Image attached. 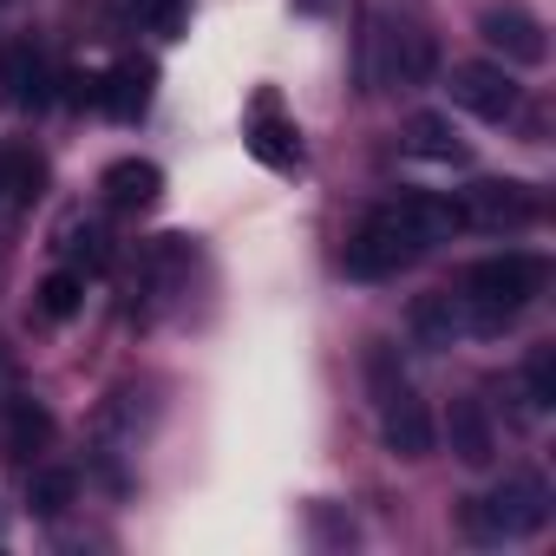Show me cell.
I'll return each instance as SVG.
<instances>
[{"label":"cell","mask_w":556,"mask_h":556,"mask_svg":"<svg viewBox=\"0 0 556 556\" xmlns=\"http://www.w3.org/2000/svg\"><path fill=\"white\" fill-rule=\"evenodd\" d=\"M458 229H465V210L452 197H432V190L393 197V203L367 210L361 229L348 236V275H361V282H387V275L413 268L426 249L452 242Z\"/></svg>","instance_id":"1"},{"label":"cell","mask_w":556,"mask_h":556,"mask_svg":"<svg viewBox=\"0 0 556 556\" xmlns=\"http://www.w3.org/2000/svg\"><path fill=\"white\" fill-rule=\"evenodd\" d=\"M543 282H549L543 255L504 249V255H484V262H471V275H465V295H458V302L471 308V328L497 334L510 315H523V308L543 295Z\"/></svg>","instance_id":"2"},{"label":"cell","mask_w":556,"mask_h":556,"mask_svg":"<svg viewBox=\"0 0 556 556\" xmlns=\"http://www.w3.org/2000/svg\"><path fill=\"white\" fill-rule=\"evenodd\" d=\"M367 380H374V413H380L387 452H393V458H426V452H432V413H426V400L413 393V380H406V367H400V354H393L387 341L367 348Z\"/></svg>","instance_id":"3"},{"label":"cell","mask_w":556,"mask_h":556,"mask_svg":"<svg viewBox=\"0 0 556 556\" xmlns=\"http://www.w3.org/2000/svg\"><path fill=\"white\" fill-rule=\"evenodd\" d=\"M543 523H549V484L536 471H517L497 491L465 504V530L478 543H517V536H536Z\"/></svg>","instance_id":"4"},{"label":"cell","mask_w":556,"mask_h":556,"mask_svg":"<svg viewBox=\"0 0 556 556\" xmlns=\"http://www.w3.org/2000/svg\"><path fill=\"white\" fill-rule=\"evenodd\" d=\"M439 73V47H432V34L426 27H393V21H380L374 27V79L380 86H393V92H413V86H426Z\"/></svg>","instance_id":"5"},{"label":"cell","mask_w":556,"mask_h":556,"mask_svg":"<svg viewBox=\"0 0 556 556\" xmlns=\"http://www.w3.org/2000/svg\"><path fill=\"white\" fill-rule=\"evenodd\" d=\"M452 99H458L471 118H484V125H504V118H517V105H523V86L510 79V66L471 60V66H452Z\"/></svg>","instance_id":"6"},{"label":"cell","mask_w":556,"mask_h":556,"mask_svg":"<svg viewBox=\"0 0 556 556\" xmlns=\"http://www.w3.org/2000/svg\"><path fill=\"white\" fill-rule=\"evenodd\" d=\"M184 282H190V242H184V236H157V242L138 255L131 308H138V315H151V308H164V302H170Z\"/></svg>","instance_id":"7"},{"label":"cell","mask_w":556,"mask_h":556,"mask_svg":"<svg viewBox=\"0 0 556 556\" xmlns=\"http://www.w3.org/2000/svg\"><path fill=\"white\" fill-rule=\"evenodd\" d=\"M465 229H523V223H536V190L530 184H497V177H484V184H471L465 190Z\"/></svg>","instance_id":"8"},{"label":"cell","mask_w":556,"mask_h":556,"mask_svg":"<svg viewBox=\"0 0 556 556\" xmlns=\"http://www.w3.org/2000/svg\"><path fill=\"white\" fill-rule=\"evenodd\" d=\"M478 34H484V47L504 53L510 66H543V60H549L543 21L523 14V8H484V14H478Z\"/></svg>","instance_id":"9"},{"label":"cell","mask_w":556,"mask_h":556,"mask_svg":"<svg viewBox=\"0 0 556 556\" xmlns=\"http://www.w3.org/2000/svg\"><path fill=\"white\" fill-rule=\"evenodd\" d=\"M144 426H151V406H144V393H112L105 400V413H99V432H92V445H99V458L105 465H118V458H131L138 445H144Z\"/></svg>","instance_id":"10"},{"label":"cell","mask_w":556,"mask_h":556,"mask_svg":"<svg viewBox=\"0 0 556 556\" xmlns=\"http://www.w3.org/2000/svg\"><path fill=\"white\" fill-rule=\"evenodd\" d=\"M151 86H157V66L151 60H118L105 79H99V105H105V118H118V125H138L144 112H151Z\"/></svg>","instance_id":"11"},{"label":"cell","mask_w":556,"mask_h":556,"mask_svg":"<svg viewBox=\"0 0 556 556\" xmlns=\"http://www.w3.org/2000/svg\"><path fill=\"white\" fill-rule=\"evenodd\" d=\"M99 190H105V203H112L118 216H138V210H151V203L164 197V170L144 164V157H118V164L99 177Z\"/></svg>","instance_id":"12"},{"label":"cell","mask_w":556,"mask_h":556,"mask_svg":"<svg viewBox=\"0 0 556 556\" xmlns=\"http://www.w3.org/2000/svg\"><path fill=\"white\" fill-rule=\"evenodd\" d=\"M249 151H255L262 164H275V170H295V164H302V131L275 112V99L255 105V118H249Z\"/></svg>","instance_id":"13"},{"label":"cell","mask_w":556,"mask_h":556,"mask_svg":"<svg viewBox=\"0 0 556 556\" xmlns=\"http://www.w3.org/2000/svg\"><path fill=\"white\" fill-rule=\"evenodd\" d=\"M0 86H8V99L27 112V105H47L53 73H47V60L34 47H8V53H0Z\"/></svg>","instance_id":"14"},{"label":"cell","mask_w":556,"mask_h":556,"mask_svg":"<svg viewBox=\"0 0 556 556\" xmlns=\"http://www.w3.org/2000/svg\"><path fill=\"white\" fill-rule=\"evenodd\" d=\"M413 157H426V164H465V144H458V131H452V118H439V112H419V118H406V138H400Z\"/></svg>","instance_id":"15"},{"label":"cell","mask_w":556,"mask_h":556,"mask_svg":"<svg viewBox=\"0 0 556 556\" xmlns=\"http://www.w3.org/2000/svg\"><path fill=\"white\" fill-rule=\"evenodd\" d=\"M445 432H452V452H458L465 465H491V458H497V439H491V419H484L478 400H458L452 419H445Z\"/></svg>","instance_id":"16"},{"label":"cell","mask_w":556,"mask_h":556,"mask_svg":"<svg viewBox=\"0 0 556 556\" xmlns=\"http://www.w3.org/2000/svg\"><path fill=\"white\" fill-rule=\"evenodd\" d=\"M60 249L73 255L79 275H99V268L112 262V236H105V223H86V216H73V223L60 229Z\"/></svg>","instance_id":"17"},{"label":"cell","mask_w":556,"mask_h":556,"mask_svg":"<svg viewBox=\"0 0 556 556\" xmlns=\"http://www.w3.org/2000/svg\"><path fill=\"white\" fill-rule=\"evenodd\" d=\"M458 328H465V315H458L452 295H419V302H413V334H419L426 348H452Z\"/></svg>","instance_id":"18"},{"label":"cell","mask_w":556,"mask_h":556,"mask_svg":"<svg viewBox=\"0 0 556 556\" xmlns=\"http://www.w3.org/2000/svg\"><path fill=\"white\" fill-rule=\"evenodd\" d=\"M47 439H53L47 406H40V400H14V406H8V452L34 458V452H47Z\"/></svg>","instance_id":"19"},{"label":"cell","mask_w":556,"mask_h":556,"mask_svg":"<svg viewBox=\"0 0 556 556\" xmlns=\"http://www.w3.org/2000/svg\"><path fill=\"white\" fill-rule=\"evenodd\" d=\"M549 406H556V354L536 348L530 367H523V419H543Z\"/></svg>","instance_id":"20"},{"label":"cell","mask_w":556,"mask_h":556,"mask_svg":"<svg viewBox=\"0 0 556 556\" xmlns=\"http://www.w3.org/2000/svg\"><path fill=\"white\" fill-rule=\"evenodd\" d=\"M79 295H86V275L79 268L47 275V282H40V315L47 321H66V315H79Z\"/></svg>","instance_id":"21"},{"label":"cell","mask_w":556,"mask_h":556,"mask_svg":"<svg viewBox=\"0 0 556 556\" xmlns=\"http://www.w3.org/2000/svg\"><path fill=\"white\" fill-rule=\"evenodd\" d=\"M73 491H79L73 471H34V478H27V504H34L40 517H60V510L73 504Z\"/></svg>","instance_id":"22"},{"label":"cell","mask_w":556,"mask_h":556,"mask_svg":"<svg viewBox=\"0 0 556 556\" xmlns=\"http://www.w3.org/2000/svg\"><path fill=\"white\" fill-rule=\"evenodd\" d=\"M138 14H144V27L164 34V40L184 34V0H138Z\"/></svg>","instance_id":"23"},{"label":"cell","mask_w":556,"mask_h":556,"mask_svg":"<svg viewBox=\"0 0 556 556\" xmlns=\"http://www.w3.org/2000/svg\"><path fill=\"white\" fill-rule=\"evenodd\" d=\"M295 14H328V0H295Z\"/></svg>","instance_id":"24"}]
</instances>
